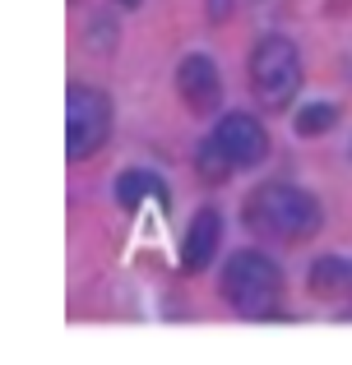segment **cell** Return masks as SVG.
I'll return each mask as SVG.
<instances>
[{
  "instance_id": "obj_5",
  "label": "cell",
  "mask_w": 352,
  "mask_h": 365,
  "mask_svg": "<svg viewBox=\"0 0 352 365\" xmlns=\"http://www.w3.org/2000/svg\"><path fill=\"white\" fill-rule=\"evenodd\" d=\"M213 139H218V148L232 158V167H236V171L260 167L264 153H269V134H264V125L255 120V116H241V111H236V116H223V120H218Z\"/></svg>"
},
{
  "instance_id": "obj_7",
  "label": "cell",
  "mask_w": 352,
  "mask_h": 365,
  "mask_svg": "<svg viewBox=\"0 0 352 365\" xmlns=\"http://www.w3.org/2000/svg\"><path fill=\"white\" fill-rule=\"evenodd\" d=\"M218 236H223V227H218V213H213V208L195 213L186 241H181V268H186V273L208 268V259H213V250H218Z\"/></svg>"
},
{
  "instance_id": "obj_2",
  "label": "cell",
  "mask_w": 352,
  "mask_h": 365,
  "mask_svg": "<svg viewBox=\"0 0 352 365\" xmlns=\"http://www.w3.org/2000/svg\"><path fill=\"white\" fill-rule=\"evenodd\" d=\"M223 296L241 314H269L283 301V268L260 250H236L223 268Z\"/></svg>"
},
{
  "instance_id": "obj_8",
  "label": "cell",
  "mask_w": 352,
  "mask_h": 365,
  "mask_svg": "<svg viewBox=\"0 0 352 365\" xmlns=\"http://www.w3.org/2000/svg\"><path fill=\"white\" fill-rule=\"evenodd\" d=\"M311 292L329 296V301H352V264L343 259H320L316 268H311Z\"/></svg>"
},
{
  "instance_id": "obj_6",
  "label": "cell",
  "mask_w": 352,
  "mask_h": 365,
  "mask_svg": "<svg viewBox=\"0 0 352 365\" xmlns=\"http://www.w3.org/2000/svg\"><path fill=\"white\" fill-rule=\"evenodd\" d=\"M176 88L186 98L190 111H213L223 98V79H218V65L208 56H186L176 65Z\"/></svg>"
},
{
  "instance_id": "obj_10",
  "label": "cell",
  "mask_w": 352,
  "mask_h": 365,
  "mask_svg": "<svg viewBox=\"0 0 352 365\" xmlns=\"http://www.w3.org/2000/svg\"><path fill=\"white\" fill-rule=\"evenodd\" d=\"M232 171L236 167H232V158L218 148V139H208L204 148H199V176H204V180H227Z\"/></svg>"
},
{
  "instance_id": "obj_9",
  "label": "cell",
  "mask_w": 352,
  "mask_h": 365,
  "mask_svg": "<svg viewBox=\"0 0 352 365\" xmlns=\"http://www.w3.org/2000/svg\"><path fill=\"white\" fill-rule=\"evenodd\" d=\"M116 199H121L126 208L144 204V199H154V204L167 208V185H163L158 176H149V171H126V176L116 180Z\"/></svg>"
},
{
  "instance_id": "obj_12",
  "label": "cell",
  "mask_w": 352,
  "mask_h": 365,
  "mask_svg": "<svg viewBox=\"0 0 352 365\" xmlns=\"http://www.w3.org/2000/svg\"><path fill=\"white\" fill-rule=\"evenodd\" d=\"M121 5H139V0H121Z\"/></svg>"
},
{
  "instance_id": "obj_11",
  "label": "cell",
  "mask_w": 352,
  "mask_h": 365,
  "mask_svg": "<svg viewBox=\"0 0 352 365\" xmlns=\"http://www.w3.org/2000/svg\"><path fill=\"white\" fill-rule=\"evenodd\" d=\"M334 120H338V111L329 107V102H316V107H306L297 116V134H325Z\"/></svg>"
},
{
  "instance_id": "obj_4",
  "label": "cell",
  "mask_w": 352,
  "mask_h": 365,
  "mask_svg": "<svg viewBox=\"0 0 352 365\" xmlns=\"http://www.w3.org/2000/svg\"><path fill=\"white\" fill-rule=\"evenodd\" d=\"M111 134V102L98 88H70L65 98V148L70 158H93Z\"/></svg>"
},
{
  "instance_id": "obj_1",
  "label": "cell",
  "mask_w": 352,
  "mask_h": 365,
  "mask_svg": "<svg viewBox=\"0 0 352 365\" xmlns=\"http://www.w3.org/2000/svg\"><path fill=\"white\" fill-rule=\"evenodd\" d=\"M246 227L269 241H306L320 232V204L297 185H260L246 199Z\"/></svg>"
},
{
  "instance_id": "obj_3",
  "label": "cell",
  "mask_w": 352,
  "mask_h": 365,
  "mask_svg": "<svg viewBox=\"0 0 352 365\" xmlns=\"http://www.w3.org/2000/svg\"><path fill=\"white\" fill-rule=\"evenodd\" d=\"M246 74H251V93L260 98V107H269V111L288 107V102L297 98V88H301L297 46H292L288 37H260L255 51H251Z\"/></svg>"
}]
</instances>
